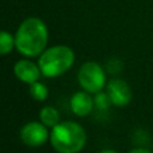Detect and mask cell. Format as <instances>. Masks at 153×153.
I'll list each match as a JSON object with an SVG mask.
<instances>
[{
  "label": "cell",
  "mask_w": 153,
  "mask_h": 153,
  "mask_svg": "<svg viewBox=\"0 0 153 153\" xmlns=\"http://www.w3.org/2000/svg\"><path fill=\"white\" fill-rule=\"evenodd\" d=\"M105 70L108 73H111V74H114V73H120L122 70V62L117 58L109 59V61L106 62V69Z\"/></svg>",
  "instance_id": "obj_13"
},
{
  "label": "cell",
  "mask_w": 153,
  "mask_h": 153,
  "mask_svg": "<svg viewBox=\"0 0 153 153\" xmlns=\"http://www.w3.org/2000/svg\"><path fill=\"white\" fill-rule=\"evenodd\" d=\"M39 120L46 125L47 128H54L61 122V116L59 111L53 106H45L39 111Z\"/></svg>",
  "instance_id": "obj_9"
},
{
  "label": "cell",
  "mask_w": 153,
  "mask_h": 153,
  "mask_svg": "<svg viewBox=\"0 0 153 153\" xmlns=\"http://www.w3.org/2000/svg\"><path fill=\"white\" fill-rule=\"evenodd\" d=\"M100 153H118V152L113 151V149H106V151H102V152H100Z\"/></svg>",
  "instance_id": "obj_15"
},
{
  "label": "cell",
  "mask_w": 153,
  "mask_h": 153,
  "mask_svg": "<svg viewBox=\"0 0 153 153\" xmlns=\"http://www.w3.org/2000/svg\"><path fill=\"white\" fill-rule=\"evenodd\" d=\"M78 82L90 94L102 91L106 86V70L97 62H85L78 70Z\"/></svg>",
  "instance_id": "obj_4"
},
{
  "label": "cell",
  "mask_w": 153,
  "mask_h": 153,
  "mask_svg": "<svg viewBox=\"0 0 153 153\" xmlns=\"http://www.w3.org/2000/svg\"><path fill=\"white\" fill-rule=\"evenodd\" d=\"M48 138L50 133L42 121H30L20 129V140L30 148H39Z\"/></svg>",
  "instance_id": "obj_5"
},
{
  "label": "cell",
  "mask_w": 153,
  "mask_h": 153,
  "mask_svg": "<svg viewBox=\"0 0 153 153\" xmlns=\"http://www.w3.org/2000/svg\"><path fill=\"white\" fill-rule=\"evenodd\" d=\"M13 47H15V36H12L7 31L0 32V54L7 55L12 51Z\"/></svg>",
  "instance_id": "obj_11"
},
{
  "label": "cell",
  "mask_w": 153,
  "mask_h": 153,
  "mask_svg": "<svg viewBox=\"0 0 153 153\" xmlns=\"http://www.w3.org/2000/svg\"><path fill=\"white\" fill-rule=\"evenodd\" d=\"M86 141L85 129L74 121L59 122L50 133V143L58 153H79L85 148Z\"/></svg>",
  "instance_id": "obj_2"
},
{
  "label": "cell",
  "mask_w": 153,
  "mask_h": 153,
  "mask_svg": "<svg viewBox=\"0 0 153 153\" xmlns=\"http://www.w3.org/2000/svg\"><path fill=\"white\" fill-rule=\"evenodd\" d=\"M128 153H153V152H151L149 149H146V148H134V149H132V151H129Z\"/></svg>",
  "instance_id": "obj_14"
},
{
  "label": "cell",
  "mask_w": 153,
  "mask_h": 153,
  "mask_svg": "<svg viewBox=\"0 0 153 153\" xmlns=\"http://www.w3.org/2000/svg\"><path fill=\"white\" fill-rule=\"evenodd\" d=\"M74 61L75 54L73 48L65 45H58L46 48L39 55L38 65H39L43 76L56 78L69 71L74 65Z\"/></svg>",
  "instance_id": "obj_3"
},
{
  "label": "cell",
  "mask_w": 153,
  "mask_h": 153,
  "mask_svg": "<svg viewBox=\"0 0 153 153\" xmlns=\"http://www.w3.org/2000/svg\"><path fill=\"white\" fill-rule=\"evenodd\" d=\"M48 42V30L39 18H27L19 26L15 34V48L27 58L39 56L46 50Z\"/></svg>",
  "instance_id": "obj_1"
},
{
  "label": "cell",
  "mask_w": 153,
  "mask_h": 153,
  "mask_svg": "<svg viewBox=\"0 0 153 153\" xmlns=\"http://www.w3.org/2000/svg\"><path fill=\"white\" fill-rule=\"evenodd\" d=\"M94 105L98 110H108V109L110 108V105H113V103H111L110 97H109L108 93L98 91V93H95Z\"/></svg>",
  "instance_id": "obj_12"
},
{
  "label": "cell",
  "mask_w": 153,
  "mask_h": 153,
  "mask_svg": "<svg viewBox=\"0 0 153 153\" xmlns=\"http://www.w3.org/2000/svg\"><path fill=\"white\" fill-rule=\"evenodd\" d=\"M94 98L90 95V93H87L86 90L83 91H76L71 95L70 100V108L71 111L75 116L79 117H86L94 109Z\"/></svg>",
  "instance_id": "obj_8"
},
{
  "label": "cell",
  "mask_w": 153,
  "mask_h": 153,
  "mask_svg": "<svg viewBox=\"0 0 153 153\" xmlns=\"http://www.w3.org/2000/svg\"><path fill=\"white\" fill-rule=\"evenodd\" d=\"M13 73H15V76L19 81L28 85L39 81L40 75H42L39 65L34 63L30 59H20V61L16 62L15 66H13Z\"/></svg>",
  "instance_id": "obj_7"
},
{
  "label": "cell",
  "mask_w": 153,
  "mask_h": 153,
  "mask_svg": "<svg viewBox=\"0 0 153 153\" xmlns=\"http://www.w3.org/2000/svg\"><path fill=\"white\" fill-rule=\"evenodd\" d=\"M30 95L35 101H46L48 97V89L45 83L36 81L30 85Z\"/></svg>",
  "instance_id": "obj_10"
},
{
  "label": "cell",
  "mask_w": 153,
  "mask_h": 153,
  "mask_svg": "<svg viewBox=\"0 0 153 153\" xmlns=\"http://www.w3.org/2000/svg\"><path fill=\"white\" fill-rule=\"evenodd\" d=\"M106 93L114 106H126L132 101V89L124 79H111L106 85Z\"/></svg>",
  "instance_id": "obj_6"
}]
</instances>
